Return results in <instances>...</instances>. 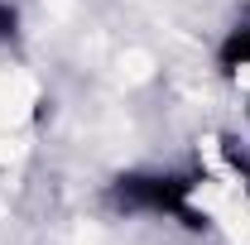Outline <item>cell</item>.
Returning <instances> with one entry per match:
<instances>
[{"label": "cell", "instance_id": "obj_3", "mask_svg": "<svg viewBox=\"0 0 250 245\" xmlns=\"http://www.w3.org/2000/svg\"><path fill=\"white\" fill-rule=\"evenodd\" d=\"M15 24H20V20H15V10H10V5H0V39H10Z\"/></svg>", "mask_w": 250, "mask_h": 245}, {"label": "cell", "instance_id": "obj_1", "mask_svg": "<svg viewBox=\"0 0 250 245\" xmlns=\"http://www.w3.org/2000/svg\"><path fill=\"white\" fill-rule=\"evenodd\" d=\"M188 187L192 183L164 178V173H130L116 183V202L130 212H168V216H183L188 226H207V216H197L188 207Z\"/></svg>", "mask_w": 250, "mask_h": 245}, {"label": "cell", "instance_id": "obj_2", "mask_svg": "<svg viewBox=\"0 0 250 245\" xmlns=\"http://www.w3.org/2000/svg\"><path fill=\"white\" fill-rule=\"evenodd\" d=\"M221 72H236V67H250V24H236V29L226 34V43H221Z\"/></svg>", "mask_w": 250, "mask_h": 245}]
</instances>
